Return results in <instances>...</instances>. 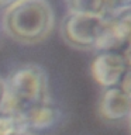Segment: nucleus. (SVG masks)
<instances>
[{
    "label": "nucleus",
    "instance_id": "f257e3e1",
    "mask_svg": "<svg viewBox=\"0 0 131 135\" xmlns=\"http://www.w3.org/2000/svg\"><path fill=\"white\" fill-rule=\"evenodd\" d=\"M55 16L48 0H17L4 8L2 28L13 41L23 45L40 44L49 37Z\"/></svg>",
    "mask_w": 131,
    "mask_h": 135
},
{
    "label": "nucleus",
    "instance_id": "f03ea898",
    "mask_svg": "<svg viewBox=\"0 0 131 135\" xmlns=\"http://www.w3.org/2000/svg\"><path fill=\"white\" fill-rule=\"evenodd\" d=\"M6 100L0 114L18 118L30 108L51 100L48 75L37 63H23L4 79Z\"/></svg>",
    "mask_w": 131,
    "mask_h": 135
},
{
    "label": "nucleus",
    "instance_id": "7ed1b4c3",
    "mask_svg": "<svg viewBox=\"0 0 131 135\" xmlns=\"http://www.w3.org/2000/svg\"><path fill=\"white\" fill-rule=\"evenodd\" d=\"M107 27V17L66 13L59 23L62 40L80 51H99Z\"/></svg>",
    "mask_w": 131,
    "mask_h": 135
},
{
    "label": "nucleus",
    "instance_id": "20e7f679",
    "mask_svg": "<svg viewBox=\"0 0 131 135\" xmlns=\"http://www.w3.org/2000/svg\"><path fill=\"white\" fill-rule=\"evenodd\" d=\"M97 115L106 124H123L131 115V99L118 86L103 89L97 103Z\"/></svg>",
    "mask_w": 131,
    "mask_h": 135
},
{
    "label": "nucleus",
    "instance_id": "39448f33",
    "mask_svg": "<svg viewBox=\"0 0 131 135\" xmlns=\"http://www.w3.org/2000/svg\"><path fill=\"white\" fill-rule=\"evenodd\" d=\"M127 68L128 66L121 54L100 52L93 59L90 65V73L99 86L103 89H110L120 84Z\"/></svg>",
    "mask_w": 131,
    "mask_h": 135
},
{
    "label": "nucleus",
    "instance_id": "423d86ee",
    "mask_svg": "<svg viewBox=\"0 0 131 135\" xmlns=\"http://www.w3.org/2000/svg\"><path fill=\"white\" fill-rule=\"evenodd\" d=\"M16 120L20 122L24 131L34 132V131L48 129L51 127H54L59 120V110L52 103V100H48L45 103L30 108L28 111L21 114Z\"/></svg>",
    "mask_w": 131,
    "mask_h": 135
},
{
    "label": "nucleus",
    "instance_id": "0eeeda50",
    "mask_svg": "<svg viewBox=\"0 0 131 135\" xmlns=\"http://www.w3.org/2000/svg\"><path fill=\"white\" fill-rule=\"evenodd\" d=\"M68 13L106 17L107 0H65Z\"/></svg>",
    "mask_w": 131,
    "mask_h": 135
},
{
    "label": "nucleus",
    "instance_id": "6e6552de",
    "mask_svg": "<svg viewBox=\"0 0 131 135\" xmlns=\"http://www.w3.org/2000/svg\"><path fill=\"white\" fill-rule=\"evenodd\" d=\"M118 23L123 37H124V45H123L121 56L124 58L127 66H131V11H127L124 14L114 17Z\"/></svg>",
    "mask_w": 131,
    "mask_h": 135
},
{
    "label": "nucleus",
    "instance_id": "1a4fd4ad",
    "mask_svg": "<svg viewBox=\"0 0 131 135\" xmlns=\"http://www.w3.org/2000/svg\"><path fill=\"white\" fill-rule=\"evenodd\" d=\"M131 11V0H107L106 17H117Z\"/></svg>",
    "mask_w": 131,
    "mask_h": 135
},
{
    "label": "nucleus",
    "instance_id": "9d476101",
    "mask_svg": "<svg viewBox=\"0 0 131 135\" xmlns=\"http://www.w3.org/2000/svg\"><path fill=\"white\" fill-rule=\"evenodd\" d=\"M18 131L24 129L14 117L0 114V135H14Z\"/></svg>",
    "mask_w": 131,
    "mask_h": 135
},
{
    "label": "nucleus",
    "instance_id": "9b49d317",
    "mask_svg": "<svg viewBox=\"0 0 131 135\" xmlns=\"http://www.w3.org/2000/svg\"><path fill=\"white\" fill-rule=\"evenodd\" d=\"M118 87H120L121 90L131 99V66L127 68V70H125L124 76H123V79H121L120 84H118Z\"/></svg>",
    "mask_w": 131,
    "mask_h": 135
},
{
    "label": "nucleus",
    "instance_id": "f8f14e48",
    "mask_svg": "<svg viewBox=\"0 0 131 135\" xmlns=\"http://www.w3.org/2000/svg\"><path fill=\"white\" fill-rule=\"evenodd\" d=\"M4 100H6V82H4V79L0 76V111H2Z\"/></svg>",
    "mask_w": 131,
    "mask_h": 135
},
{
    "label": "nucleus",
    "instance_id": "ddd939ff",
    "mask_svg": "<svg viewBox=\"0 0 131 135\" xmlns=\"http://www.w3.org/2000/svg\"><path fill=\"white\" fill-rule=\"evenodd\" d=\"M14 2H17V0H0V7H2V8H7L8 6H11Z\"/></svg>",
    "mask_w": 131,
    "mask_h": 135
},
{
    "label": "nucleus",
    "instance_id": "4468645a",
    "mask_svg": "<svg viewBox=\"0 0 131 135\" xmlns=\"http://www.w3.org/2000/svg\"><path fill=\"white\" fill-rule=\"evenodd\" d=\"M14 135H34V132H30V131H18Z\"/></svg>",
    "mask_w": 131,
    "mask_h": 135
},
{
    "label": "nucleus",
    "instance_id": "2eb2a0df",
    "mask_svg": "<svg viewBox=\"0 0 131 135\" xmlns=\"http://www.w3.org/2000/svg\"><path fill=\"white\" fill-rule=\"evenodd\" d=\"M127 125H128V132H130V135H131V115H130V118H128V121H127Z\"/></svg>",
    "mask_w": 131,
    "mask_h": 135
}]
</instances>
